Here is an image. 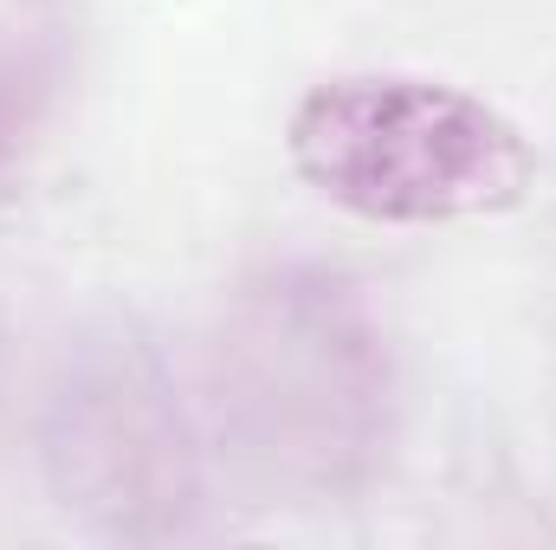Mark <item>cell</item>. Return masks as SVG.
I'll use <instances>...</instances> for the list:
<instances>
[{
    "mask_svg": "<svg viewBox=\"0 0 556 550\" xmlns=\"http://www.w3.org/2000/svg\"><path fill=\"white\" fill-rule=\"evenodd\" d=\"M207 409L266 505L356 499L395 440V350L363 285L311 260L247 273L207 330Z\"/></svg>",
    "mask_w": 556,
    "mask_h": 550,
    "instance_id": "1",
    "label": "cell"
},
{
    "mask_svg": "<svg viewBox=\"0 0 556 550\" xmlns=\"http://www.w3.org/2000/svg\"><path fill=\"white\" fill-rule=\"evenodd\" d=\"M291 168L343 214L382 227L492 221L538 182L531 137L485 98L440 78H324L285 124Z\"/></svg>",
    "mask_w": 556,
    "mask_h": 550,
    "instance_id": "2",
    "label": "cell"
},
{
    "mask_svg": "<svg viewBox=\"0 0 556 550\" xmlns=\"http://www.w3.org/2000/svg\"><path fill=\"white\" fill-rule=\"evenodd\" d=\"M39 473L65 518L111 545L188 538L207 499L201 434L162 343L130 311L85 317L39 396Z\"/></svg>",
    "mask_w": 556,
    "mask_h": 550,
    "instance_id": "3",
    "label": "cell"
},
{
    "mask_svg": "<svg viewBox=\"0 0 556 550\" xmlns=\"http://www.w3.org/2000/svg\"><path fill=\"white\" fill-rule=\"evenodd\" d=\"M59 91H65V46L59 39H26V46L0 52V175L46 130Z\"/></svg>",
    "mask_w": 556,
    "mask_h": 550,
    "instance_id": "4",
    "label": "cell"
},
{
    "mask_svg": "<svg viewBox=\"0 0 556 550\" xmlns=\"http://www.w3.org/2000/svg\"><path fill=\"white\" fill-rule=\"evenodd\" d=\"M0 389H7V324H0Z\"/></svg>",
    "mask_w": 556,
    "mask_h": 550,
    "instance_id": "5",
    "label": "cell"
}]
</instances>
